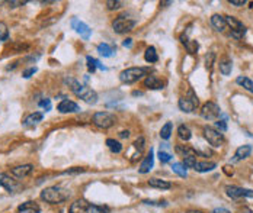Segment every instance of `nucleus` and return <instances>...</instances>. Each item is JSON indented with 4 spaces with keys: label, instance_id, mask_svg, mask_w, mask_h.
Segmentation results:
<instances>
[{
    "label": "nucleus",
    "instance_id": "1",
    "mask_svg": "<svg viewBox=\"0 0 253 213\" xmlns=\"http://www.w3.org/2000/svg\"><path fill=\"white\" fill-rule=\"evenodd\" d=\"M64 83L70 87V90H71L77 97H80L82 100H84L87 105H96V102H98V95H96V92H93L92 89H89V87L80 84L77 80H74V78H71V77H65V78H64Z\"/></svg>",
    "mask_w": 253,
    "mask_h": 213
},
{
    "label": "nucleus",
    "instance_id": "2",
    "mask_svg": "<svg viewBox=\"0 0 253 213\" xmlns=\"http://www.w3.org/2000/svg\"><path fill=\"white\" fill-rule=\"evenodd\" d=\"M67 197H68V193L59 186L47 187L41 192V199L45 200L47 203H51V205L62 203L64 200H67Z\"/></svg>",
    "mask_w": 253,
    "mask_h": 213
},
{
    "label": "nucleus",
    "instance_id": "3",
    "mask_svg": "<svg viewBox=\"0 0 253 213\" xmlns=\"http://www.w3.org/2000/svg\"><path fill=\"white\" fill-rule=\"evenodd\" d=\"M148 70L144 67H131L120 73V80L126 84H132L138 80H141L144 76H147Z\"/></svg>",
    "mask_w": 253,
    "mask_h": 213
},
{
    "label": "nucleus",
    "instance_id": "4",
    "mask_svg": "<svg viewBox=\"0 0 253 213\" xmlns=\"http://www.w3.org/2000/svg\"><path fill=\"white\" fill-rule=\"evenodd\" d=\"M179 109L182 110V112H185V113H190V112H193L198 105H199V99H198V96L193 93V90L190 89L188 90V95L185 96V97H182V99H179Z\"/></svg>",
    "mask_w": 253,
    "mask_h": 213
},
{
    "label": "nucleus",
    "instance_id": "5",
    "mask_svg": "<svg viewBox=\"0 0 253 213\" xmlns=\"http://www.w3.org/2000/svg\"><path fill=\"white\" fill-rule=\"evenodd\" d=\"M224 19H226L227 26L230 28V35H232L233 38H236V39L243 38V35L246 34L245 25H243L240 20H237L236 18H233V16H226Z\"/></svg>",
    "mask_w": 253,
    "mask_h": 213
},
{
    "label": "nucleus",
    "instance_id": "6",
    "mask_svg": "<svg viewBox=\"0 0 253 213\" xmlns=\"http://www.w3.org/2000/svg\"><path fill=\"white\" fill-rule=\"evenodd\" d=\"M93 123L101 129H108L115 123V116L108 112H98L93 115Z\"/></svg>",
    "mask_w": 253,
    "mask_h": 213
},
{
    "label": "nucleus",
    "instance_id": "7",
    "mask_svg": "<svg viewBox=\"0 0 253 213\" xmlns=\"http://www.w3.org/2000/svg\"><path fill=\"white\" fill-rule=\"evenodd\" d=\"M204 135H205V139L208 141V144L212 145L214 148H220L224 144V135L217 129L207 126V128H204Z\"/></svg>",
    "mask_w": 253,
    "mask_h": 213
},
{
    "label": "nucleus",
    "instance_id": "8",
    "mask_svg": "<svg viewBox=\"0 0 253 213\" xmlns=\"http://www.w3.org/2000/svg\"><path fill=\"white\" fill-rule=\"evenodd\" d=\"M135 26V20L132 19H128L126 16H120L114 20L112 23V28L117 34H126L129 31H132Z\"/></svg>",
    "mask_w": 253,
    "mask_h": 213
},
{
    "label": "nucleus",
    "instance_id": "9",
    "mask_svg": "<svg viewBox=\"0 0 253 213\" xmlns=\"http://www.w3.org/2000/svg\"><path fill=\"white\" fill-rule=\"evenodd\" d=\"M220 113H221V110H220V107L218 105H215L214 102H207L202 109H201V116L204 117V119H207V120H214V119H217L218 116H220Z\"/></svg>",
    "mask_w": 253,
    "mask_h": 213
},
{
    "label": "nucleus",
    "instance_id": "10",
    "mask_svg": "<svg viewBox=\"0 0 253 213\" xmlns=\"http://www.w3.org/2000/svg\"><path fill=\"white\" fill-rule=\"evenodd\" d=\"M71 28L83 38V39H89L90 38V35H92V29L84 23V22H82V20H79V19H71Z\"/></svg>",
    "mask_w": 253,
    "mask_h": 213
},
{
    "label": "nucleus",
    "instance_id": "11",
    "mask_svg": "<svg viewBox=\"0 0 253 213\" xmlns=\"http://www.w3.org/2000/svg\"><path fill=\"white\" fill-rule=\"evenodd\" d=\"M227 196L232 199H240V197H253V192L249 189H240L234 186H227L226 187Z\"/></svg>",
    "mask_w": 253,
    "mask_h": 213
},
{
    "label": "nucleus",
    "instance_id": "12",
    "mask_svg": "<svg viewBox=\"0 0 253 213\" xmlns=\"http://www.w3.org/2000/svg\"><path fill=\"white\" fill-rule=\"evenodd\" d=\"M34 171V165L32 164H23V165H18L12 168V175H15L16 178H25L28 177L31 173Z\"/></svg>",
    "mask_w": 253,
    "mask_h": 213
},
{
    "label": "nucleus",
    "instance_id": "13",
    "mask_svg": "<svg viewBox=\"0 0 253 213\" xmlns=\"http://www.w3.org/2000/svg\"><path fill=\"white\" fill-rule=\"evenodd\" d=\"M0 186H1L3 189H6L9 193H12V192L16 190L18 183H16V180H13L10 175H7V174H0Z\"/></svg>",
    "mask_w": 253,
    "mask_h": 213
},
{
    "label": "nucleus",
    "instance_id": "14",
    "mask_svg": "<svg viewBox=\"0 0 253 213\" xmlns=\"http://www.w3.org/2000/svg\"><path fill=\"white\" fill-rule=\"evenodd\" d=\"M153 165H154V153H153V150H150V153L147 154V157H146L144 161L141 162L138 171H140L141 174H147V173L153 168Z\"/></svg>",
    "mask_w": 253,
    "mask_h": 213
},
{
    "label": "nucleus",
    "instance_id": "15",
    "mask_svg": "<svg viewBox=\"0 0 253 213\" xmlns=\"http://www.w3.org/2000/svg\"><path fill=\"white\" fill-rule=\"evenodd\" d=\"M57 110L60 112V113H74V112H79L80 110V107L77 103H74V102H71V100H63L59 106H57Z\"/></svg>",
    "mask_w": 253,
    "mask_h": 213
},
{
    "label": "nucleus",
    "instance_id": "16",
    "mask_svg": "<svg viewBox=\"0 0 253 213\" xmlns=\"http://www.w3.org/2000/svg\"><path fill=\"white\" fill-rule=\"evenodd\" d=\"M89 203L86 202V200H83V199H79V200H76L74 203H71V206H70V211L68 213H87V209H89Z\"/></svg>",
    "mask_w": 253,
    "mask_h": 213
},
{
    "label": "nucleus",
    "instance_id": "17",
    "mask_svg": "<svg viewBox=\"0 0 253 213\" xmlns=\"http://www.w3.org/2000/svg\"><path fill=\"white\" fill-rule=\"evenodd\" d=\"M18 212L19 213H40L41 212V208L38 203L35 202H25L22 203L19 208H18Z\"/></svg>",
    "mask_w": 253,
    "mask_h": 213
},
{
    "label": "nucleus",
    "instance_id": "18",
    "mask_svg": "<svg viewBox=\"0 0 253 213\" xmlns=\"http://www.w3.org/2000/svg\"><path fill=\"white\" fill-rule=\"evenodd\" d=\"M211 25H212L214 29L218 31V32H224V29L227 28L226 19H224V16H221V15H212V16H211Z\"/></svg>",
    "mask_w": 253,
    "mask_h": 213
},
{
    "label": "nucleus",
    "instance_id": "19",
    "mask_svg": "<svg viewBox=\"0 0 253 213\" xmlns=\"http://www.w3.org/2000/svg\"><path fill=\"white\" fill-rule=\"evenodd\" d=\"M144 86L147 89H151V90H160V89H163V83L156 76H147L146 80H144Z\"/></svg>",
    "mask_w": 253,
    "mask_h": 213
},
{
    "label": "nucleus",
    "instance_id": "20",
    "mask_svg": "<svg viewBox=\"0 0 253 213\" xmlns=\"http://www.w3.org/2000/svg\"><path fill=\"white\" fill-rule=\"evenodd\" d=\"M252 153V147L251 145H242L236 150V154H234V158L233 161H240L248 158Z\"/></svg>",
    "mask_w": 253,
    "mask_h": 213
},
{
    "label": "nucleus",
    "instance_id": "21",
    "mask_svg": "<svg viewBox=\"0 0 253 213\" xmlns=\"http://www.w3.org/2000/svg\"><path fill=\"white\" fill-rule=\"evenodd\" d=\"M42 113L41 112H34V113H31L29 116H26L25 117V120H23V125L25 126H35L37 123H40L41 120H42Z\"/></svg>",
    "mask_w": 253,
    "mask_h": 213
},
{
    "label": "nucleus",
    "instance_id": "22",
    "mask_svg": "<svg viewBox=\"0 0 253 213\" xmlns=\"http://www.w3.org/2000/svg\"><path fill=\"white\" fill-rule=\"evenodd\" d=\"M215 162H211V161H202V162H196L193 170L198 171V173H208V171H212L215 168Z\"/></svg>",
    "mask_w": 253,
    "mask_h": 213
},
{
    "label": "nucleus",
    "instance_id": "23",
    "mask_svg": "<svg viewBox=\"0 0 253 213\" xmlns=\"http://www.w3.org/2000/svg\"><path fill=\"white\" fill-rule=\"evenodd\" d=\"M176 153L181 155V157H184V158H188V157H195L196 158V151L193 150V148H190V147H187V145H178L176 147Z\"/></svg>",
    "mask_w": 253,
    "mask_h": 213
},
{
    "label": "nucleus",
    "instance_id": "24",
    "mask_svg": "<svg viewBox=\"0 0 253 213\" xmlns=\"http://www.w3.org/2000/svg\"><path fill=\"white\" fill-rule=\"evenodd\" d=\"M148 184L150 187H154V189H160V190H168L172 187V184L166 180H160V178H151L148 180Z\"/></svg>",
    "mask_w": 253,
    "mask_h": 213
},
{
    "label": "nucleus",
    "instance_id": "25",
    "mask_svg": "<svg viewBox=\"0 0 253 213\" xmlns=\"http://www.w3.org/2000/svg\"><path fill=\"white\" fill-rule=\"evenodd\" d=\"M232 70H233V62H232V59H229V58H223L221 61H220V71L223 73V76H230L232 74Z\"/></svg>",
    "mask_w": 253,
    "mask_h": 213
},
{
    "label": "nucleus",
    "instance_id": "26",
    "mask_svg": "<svg viewBox=\"0 0 253 213\" xmlns=\"http://www.w3.org/2000/svg\"><path fill=\"white\" fill-rule=\"evenodd\" d=\"M144 58H146L147 62H157L159 55H157L156 48H154V47H148V48L146 50V53H144Z\"/></svg>",
    "mask_w": 253,
    "mask_h": 213
},
{
    "label": "nucleus",
    "instance_id": "27",
    "mask_svg": "<svg viewBox=\"0 0 253 213\" xmlns=\"http://www.w3.org/2000/svg\"><path fill=\"white\" fill-rule=\"evenodd\" d=\"M172 129H173L172 122H166V123L162 126V129H160V138H162V139H169L170 135H172Z\"/></svg>",
    "mask_w": 253,
    "mask_h": 213
},
{
    "label": "nucleus",
    "instance_id": "28",
    "mask_svg": "<svg viewBox=\"0 0 253 213\" xmlns=\"http://www.w3.org/2000/svg\"><path fill=\"white\" fill-rule=\"evenodd\" d=\"M98 53L101 54L102 57H112L114 54H115V50L111 47V45H108V44H101L99 47H98Z\"/></svg>",
    "mask_w": 253,
    "mask_h": 213
},
{
    "label": "nucleus",
    "instance_id": "29",
    "mask_svg": "<svg viewBox=\"0 0 253 213\" xmlns=\"http://www.w3.org/2000/svg\"><path fill=\"white\" fill-rule=\"evenodd\" d=\"M236 83H237V84H240V86H243V87H245L246 90H249L251 93H253V81L251 80V78L240 76V77H237V78H236Z\"/></svg>",
    "mask_w": 253,
    "mask_h": 213
},
{
    "label": "nucleus",
    "instance_id": "30",
    "mask_svg": "<svg viewBox=\"0 0 253 213\" xmlns=\"http://www.w3.org/2000/svg\"><path fill=\"white\" fill-rule=\"evenodd\" d=\"M178 135H179V138H181L182 141H190V136H192L190 128L185 126V125H181V126L178 128Z\"/></svg>",
    "mask_w": 253,
    "mask_h": 213
},
{
    "label": "nucleus",
    "instance_id": "31",
    "mask_svg": "<svg viewBox=\"0 0 253 213\" xmlns=\"http://www.w3.org/2000/svg\"><path fill=\"white\" fill-rule=\"evenodd\" d=\"M106 145H108V148H109L112 153H115V154H118V153L123 151V145H121L118 141H115V139H108V141H106Z\"/></svg>",
    "mask_w": 253,
    "mask_h": 213
},
{
    "label": "nucleus",
    "instance_id": "32",
    "mask_svg": "<svg viewBox=\"0 0 253 213\" xmlns=\"http://www.w3.org/2000/svg\"><path fill=\"white\" fill-rule=\"evenodd\" d=\"M172 170H173V173H176L178 175H181V177H187V167L182 164V162H175L173 165H172Z\"/></svg>",
    "mask_w": 253,
    "mask_h": 213
},
{
    "label": "nucleus",
    "instance_id": "33",
    "mask_svg": "<svg viewBox=\"0 0 253 213\" xmlns=\"http://www.w3.org/2000/svg\"><path fill=\"white\" fill-rule=\"evenodd\" d=\"M86 61H87V68H89V71H90V73H95L96 68H98V65H99V61L95 59V58H92V57H87Z\"/></svg>",
    "mask_w": 253,
    "mask_h": 213
},
{
    "label": "nucleus",
    "instance_id": "34",
    "mask_svg": "<svg viewBox=\"0 0 253 213\" xmlns=\"http://www.w3.org/2000/svg\"><path fill=\"white\" fill-rule=\"evenodd\" d=\"M7 38H9V29L6 23L0 22V41H6Z\"/></svg>",
    "mask_w": 253,
    "mask_h": 213
},
{
    "label": "nucleus",
    "instance_id": "35",
    "mask_svg": "<svg viewBox=\"0 0 253 213\" xmlns=\"http://www.w3.org/2000/svg\"><path fill=\"white\" fill-rule=\"evenodd\" d=\"M109 209L108 208H102V206H95V205H90L89 209H87V213H108Z\"/></svg>",
    "mask_w": 253,
    "mask_h": 213
},
{
    "label": "nucleus",
    "instance_id": "36",
    "mask_svg": "<svg viewBox=\"0 0 253 213\" xmlns=\"http://www.w3.org/2000/svg\"><path fill=\"white\" fill-rule=\"evenodd\" d=\"M123 4H124V1H120V0H108V1H106V6H108V9H109V10L120 9Z\"/></svg>",
    "mask_w": 253,
    "mask_h": 213
},
{
    "label": "nucleus",
    "instance_id": "37",
    "mask_svg": "<svg viewBox=\"0 0 253 213\" xmlns=\"http://www.w3.org/2000/svg\"><path fill=\"white\" fill-rule=\"evenodd\" d=\"M144 144H146L144 138H143V136H140V138H138L132 145H134V148H135V150L138 151V154H140V153H143V150H144Z\"/></svg>",
    "mask_w": 253,
    "mask_h": 213
},
{
    "label": "nucleus",
    "instance_id": "38",
    "mask_svg": "<svg viewBox=\"0 0 253 213\" xmlns=\"http://www.w3.org/2000/svg\"><path fill=\"white\" fill-rule=\"evenodd\" d=\"M159 160L162 161V162H169V161L172 160V155H170L169 153L160 150V153H159Z\"/></svg>",
    "mask_w": 253,
    "mask_h": 213
},
{
    "label": "nucleus",
    "instance_id": "39",
    "mask_svg": "<svg viewBox=\"0 0 253 213\" xmlns=\"http://www.w3.org/2000/svg\"><path fill=\"white\" fill-rule=\"evenodd\" d=\"M37 73V67H31V68H26L23 73H22V77L23 78H29L31 76H34Z\"/></svg>",
    "mask_w": 253,
    "mask_h": 213
},
{
    "label": "nucleus",
    "instance_id": "40",
    "mask_svg": "<svg viewBox=\"0 0 253 213\" xmlns=\"http://www.w3.org/2000/svg\"><path fill=\"white\" fill-rule=\"evenodd\" d=\"M184 44L187 45V48H188V51H190V53H192V54L196 53V50H198V44H196L195 41H193V42H190V41H185Z\"/></svg>",
    "mask_w": 253,
    "mask_h": 213
},
{
    "label": "nucleus",
    "instance_id": "41",
    "mask_svg": "<svg viewBox=\"0 0 253 213\" xmlns=\"http://www.w3.org/2000/svg\"><path fill=\"white\" fill-rule=\"evenodd\" d=\"M38 106L45 109V112H48V110L51 109V100H50V99H44V100H41V102L38 103Z\"/></svg>",
    "mask_w": 253,
    "mask_h": 213
},
{
    "label": "nucleus",
    "instance_id": "42",
    "mask_svg": "<svg viewBox=\"0 0 253 213\" xmlns=\"http://www.w3.org/2000/svg\"><path fill=\"white\" fill-rule=\"evenodd\" d=\"M215 126H217V129H218L220 132H226V131H227V125H226L224 120H217V122H215Z\"/></svg>",
    "mask_w": 253,
    "mask_h": 213
},
{
    "label": "nucleus",
    "instance_id": "43",
    "mask_svg": "<svg viewBox=\"0 0 253 213\" xmlns=\"http://www.w3.org/2000/svg\"><path fill=\"white\" fill-rule=\"evenodd\" d=\"M25 3H26V1H13V0H12V1H9V6H10V7H19V6H23Z\"/></svg>",
    "mask_w": 253,
    "mask_h": 213
},
{
    "label": "nucleus",
    "instance_id": "44",
    "mask_svg": "<svg viewBox=\"0 0 253 213\" xmlns=\"http://www.w3.org/2000/svg\"><path fill=\"white\" fill-rule=\"evenodd\" d=\"M230 3H232L233 6H237V7H240V6H243V4L246 3V0H230Z\"/></svg>",
    "mask_w": 253,
    "mask_h": 213
},
{
    "label": "nucleus",
    "instance_id": "45",
    "mask_svg": "<svg viewBox=\"0 0 253 213\" xmlns=\"http://www.w3.org/2000/svg\"><path fill=\"white\" fill-rule=\"evenodd\" d=\"M212 59H214V54H210V59L207 58V68H211V64H212Z\"/></svg>",
    "mask_w": 253,
    "mask_h": 213
},
{
    "label": "nucleus",
    "instance_id": "46",
    "mask_svg": "<svg viewBox=\"0 0 253 213\" xmlns=\"http://www.w3.org/2000/svg\"><path fill=\"white\" fill-rule=\"evenodd\" d=\"M123 45H124L126 48H131V45H132V39H131V38H128V39H126V41L123 42Z\"/></svg>",
    "mask_w": 253,
    "mask_h": 213
},
{
    "label": "nucleus",
    "instance_id": "47",
    "mask_svg": "<svg viewBox=\"0 0 253 213\" xmlns=\"http://www.w3.org/2000/svg\"><path fill=\"white\" fill-rule=\"evenodd\" d=\"M212 213H232L230 211H227V209H223V208H218V209H214Z\"/></svg>",
    "mask_w": 253,
    "mask_h": 213
},
{
    "label": "nucleus",
    "instance_id": "48",
    "mask_svg": "<svg viewBox=\"0 0 253 213\" xmlns=\"http://www.w3.org/2000/svg\"><path fill=\"white\" fill-rule=\"evenodd\" d=\"M120 136H121V138H128V136H129V131H123V132L120 134Z\"/></svg>",
    "mask_w": 253,
    "mask_h": 213
},
{
    "label": "nucleus",
    "instance_id": "49",
    "mask_svg": "<svg viewBox=\"0 0 253 213\" xmlns=\"http://www.w3.org/2000/svg\"><path fill=\"white\" fill-rule=\"evenodd\" d=\"M132 95H134V96H140V95H143V93H141V92H134Z\"/></svg>",
    "mask_w": 253,
    "mask_h": 213
},
{
    "label": "nucleus",
    "instance_id": "50",
    "mask_svg": "<svg viewBox=\"0 0 253 213\" xmlns=\"http://www.w3.org/2000/svg\"><path fill=\"white\" fill-rule=\"evenodd\" d=\"M190 213H201V212H190Z\"/></svg>",
    "mask_w": 253,
    "mask_h": 213
}]
</instances>
